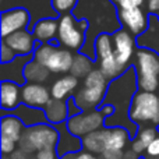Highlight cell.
<instances>
[{
	"label": "cell",
	"instance_id": "3957f363",
	"mask_svg": "<svg viewBox=\"0 0 159 159\" xmlns=\"http://www.w3.org/2000/svg\"><path fill=\"white\" fill-rule=\"evenodd\" d=\"M134 69L138 89L159 92V52L138 48L134 56Z\"/></svg>",
	"mask_w": 159,
	"mask_h": 159
},
{
	"label": "cell",
	"instance_id": "2e32d148",
	"mask_svg": "<svg viewBox=\"0 0 159 159\" xmlns=\"http://www.w3.org/2000/svg\"><path fill=\"white\" fill-rule=\"evenodd\" d=\"M25 129L27 126L18 116H16L14 113L3 112V116L0 119V137H6L16 143H20Z\"/></svg>",
	"mask_w": 159,
	"mask_h": 159
},
{
	"label": "cell",
	"instance_id": "7c38bea8",
	"mask_svg": "<svg viewBox=\"0 0 159 159\" xmlns=\"http://www.w3.org/2000/svg\"><path fill=\"white\" fill-rule=\"evenodd\" d=\"M3 42L7 43L16 52L17 56H32L38 46V41L32 32L27 30H20L17 32L10 34L8 36L3 38Z\"/></svg>",
	"mask_w": 159,
	"mask_h": 159
},
{
	"label": "cell",
	"instance_id": "1f68e13d",
	"mask_svg": "<svg viewBox=\"0 0 159 159\" xmlns=\"http://www.w3.org/2000/svg\"><path fill=\"white\" fill-rule=\"evenodd\" d=\"M115 3L119 8H134V7H141L145 3V0H110Z\"/></svg>",
	"mask_w": 159,
	"mask_h": 159
},
{
	"label": "cell",
	"instance_id": "8fae6325",
	"mask_svg": "<svg viewBox=\"0 0 159 159\" xmlns=\"http://www.w3.org/2000/svg\"><path fill=\"white\" fill-rule=\"evenodd\" d=\"M21 95L22 103L39 109H45V106L52 99L50 88H48L45 84H36V82H25L22 85Z\"/></svg>",
	"mask_w": 159,
	"mask_h": 159
},
{
	"label": "cell",
	"instance_id": "e0dca14e",
	"mask_svg": "<svg viewBox=\"0 0 159 159\" xmlns=\"http://www.w3.org/2000/svg\"><path fill=\"white\" fill-rule=\"evenodd\" d=\"M32 57L34 56H17L10 63H2V81H13L24 85L27 82L24 77V70Z\"/></svg>",
	"mask_w": 159,
	"mask_h": 159
},
{
	"label": "cell",
	"instance_id": "60d3db41",
	"mask_svg": "<svg viewBox=\"0 0 159 159\" xmlns=\"http://www.w3.org/2000/svg\"><path fill=\"white\" fill-rule=\"evenodd\" d=\"M147 7L151 13H159V0H147Z\"/></svg>",
	"mask_w": 159,
	"mask_h": 159
},
{
	"label": "cell",
	"instance_id": "44dd1931",
	"mask_svg": "<svg viewBox=\"0 0 159 159\" xmlns=\"http://www.w3.org/2000/svg\"><path fill=\"white\" fill-rule=\"evenodd\" d=\"M59 20L56 18H43L39 20L34 27V36L39 43H50L55 38H57Z\"/></svg>",
	"mask_w": 159,
	"mask_h": 159
},
{
	"label": "cell",
	"instance_id": "7bdbcfd3",
	"mask_svg": "<svg viewBox=\"0 0 159 159\" xmlns=\"http://www.w3.org/2000/svg\"><path fill=\"white\" fill-rule=\"evenodd\" d=\"M3 159H11L10 155H3Z\"/></svg>",
	"mask_w": 159,
	"mask_h": 159
},
{
	"label": "cell",
	"instance_id": "836d02e7",
	"mask_svg": "<svg viewBox=\"0 0 159 159\" xmlns=\"http://www.w3.org/2000/svg\"><path fill=\"white\" fill-rule=\"evenodd\" d=\"M63 159H101L98 158V155L92 154V152H88L85 149L77 152V154H70V155H66V157H61Z\"/></svg>",
	"mask_w": 159,
	"mask_h": 159
},
{
	"label": "cell",
	"instance_id": "52a82bcc",
	"mask_svg": "<svg viewBox=\"0 0 159 159\" xmlns=\"http://www.w3.org/2000/svg\"><path fill=\"white\" fill-rule=\"evenodd\" d=\"M88 24L85 20L77 21L71 14H63L59 20L57 41L63 48L70 50H81L85 42V30Z\"/></svg>",
	"mask_w": 159,
	"mask_h": 159
},
{
	"label": "cell",
	"instance_id": "484cf974",
	"mask_svg": "<svg viewBox=\"0 0 159 159\" xmlns=\"http://www.w3.org/2000/svg\"><path fill=\"white\" fill-rule=\"evenodd\" d=\"M98 66L110 81L119 78L120 75H123L124 73L127 71L126 67L121 66V64L119 63V60L116 59L115 55H112V56H109V57L103 59V60L98 61Z\"/></svg>",
	"mask_w": 159,
	"mask_h": 159
},
{
	"label": "cell",
	"instance_id": "d4e9b609",
	"mask_svg": "<svg viewBox=\"0 0 159 159\" xmlns=\"http://www.w3.org/2000/svg\"><path fill=\"white\" fill-rule=\"evenodd\" d=\"M115 55V46H113V36L110 34H99L93 43V56L96 61H101L109 56Z\"/></svg>",
	"mask_w": 159,
	"mask_h": 159
},
{
	"label": "cell",
	"instance_id": "277c9868",
	"mask_svg": "<svg viewBox=\"0 0 159 159\" xmlns=\"http://www.w3.org/2000/svg\"><path fill=\"white\" fill-rule=\"evenodd\" d=\"M59 130L50 123H42L27 127L18 143L21 151L34 155L43 149H56L59 143Z\"/></svg>",
	"mask_w": 159,
	"mask_h": 159
},
{
	"label": "cell",
	"instance_id": "ab89813d",
	"mask_svg": "<svg viewBox=\"0 0 159 159\" xmlns=\"http://www.w3.org/2000/svg\"><path fill=\"white\" fill-rule=\"evenodd\" d=\"M10 157H11V159H32V155H30V154H27V152L21 151L20 148L17 149L16 152H13Z\"/></svg>",
	"mask_w": 159,
	"mask_h": 159
},
{
	"label": "cell",
	"instance_id": "ba28073f",
	"mask_svg": "<svg viewBox=\"0 0 159 159\" xmlns=\"http://www.w3.org/2000/svg\"><path fill=\"white\" fill-rule=\"evenodd\" d=\"M105 123H106V117L101 113V110L93 109L70 116L69 120L66 121V126L74 135L82 138L89 133L103 129Z\"/></svg>",
	"mask_w": 159,
	"mask_h": 159
},
{
	"label": "cell",
	"instance_id": "6da1fadb",
	"mask_svg": "<svg viewBox=\"0 0 159 159\" xmlns=\"http://www.w3.org/2000/svg\"><path fill=\"white\" fill-rule=\"evenodd\" d=\"M138 91L137 85V74H135V69L130 67L123 75L119 78L112 80L109 84L106 92V98H105V103L113 105L116 109L115 115L106 119V127H126L130 133L131 137L134 138L138 133L140 127L131 121L130 119V106H131L133 98H134L135 92Z\"/></svg>",
	"mask_w": 159,
	"mask_h": 159
},
{
	"label": "cell",
	"instance_id": "9a60e30c",
	"mask_svg": "<svg viewBox=\"0 0 159 159\" xmlns=\"http://www.w3.org/2000/svg\"><path fill=\"white\" fill-rule=\"evenodd\" d=\"M59 130V143L56 147V152L59 157H66L70 154H77V152L82 151V140L81 137L74 135L69 129H67L66 123L56 126Z\"/></svg>",
	"mask_w": 159,
	"mask_h": 159
},
{
	"label": "cell",
	"instance_id": "4dcf8cb0",
	"mask_svg": "<svg viewBox=\"0 0 159 159\" xmlns=\"http://www.w3.org/2000/svg\"><path fill=\"white\" fill-rule=\"evenodd\" d=\"M16 57H17L16 52H14L7 43H4V42L2 41V50H0V59H2V63H10V61H13Z\"/></svg>",
	"mask_w": 159,
	"mask_h": 159
},
{
	"label": "cell",
	"instance_id": "f546056e",
	"mask_svg": "<svg viewBox=\"0 0 159 159\" xmlns=\"http://www.w3.org/2000/svg\"><path fill=\"white\" fill-rule=\"evenodd\" d=\"M0 148H2L3 155H11L13 152H16L18 149V143L10 140V138L0 137Z\"/></svg>",
	"mask_w": 159,
	"mask_h": 159
},
{
	"label": "cell",
	"instance_id": "7402d4cb",
	"mask_svg": "<svg viewBox=\"0 0 159 159\" xmlns=\"http://www.w3.org/2000/svg\"><path fill=\"white\" fill-rule=\"evenodd\" d=\"M11 113L18 116V117L24 121V124L27 127L36 126V124H42V123H48L45 109L28 106V105H25V103H21L14 112H11Z\"/></svg>",
	"mask_w": 159,
	"mask_h": 159
},
{
	"label": "cell",
	"instance_id": "4fadbf2b",
	"mask_svg": "<svg viewBox=\"0 0 159 159\" xmlns=\"http://www.w3.org/2000/svg\"><path fill=\"white\" fill-rule=\"evenodd\" d=\"M30 22V13L25 8H13L2 13V38L20 30H25Z\"/></svg>",
	"mask_w": 159,
	"mask_h": 159
},
{
	"label": "cell",
	"instance_id": "74e56055",
	"mask_svg": "<svg viewBox=\"0 0 159 159\" xmlns=\"http://www.w3.org/2000/svg\"><path fill=\"white\" fill-rule=\"evenodd\" d=\"M98 109L101 110V113H102V115H103L106 119L110 117V116H113V115H115V112H116V109H115V106H113V105L105 103V102L98 107Z\"/></svg>",
	"mask_w": 159,
	"mask_h": 159
},
{
	"label": "cell",
	"instance_id": "b9f144b4",
	"mask_svg": "<svg viewBox=\"0 0 159 159\" xmlns=\"http://www.w3.org/2000/svg\"><path fill=\"white\" fill-rule=\"evenodd\" d=\"M141 157L140 155H137V154H134V152L130 149V151H124V154H123V157H121V159H140Z\"/></svg>",
	"mask_w": 159,
	"mask_h": 159
},
{
	"label": "cell",
	"instance_id": "d590c367",
	"mask_svg": "<svg viewBox=\"0 0 159 159\" xmlns=\"http://www.w3.org/2000/svg\"><path fill=\"white\" fill-rule=\"evenodd\" d=\"M145 155L147 157H155V158L159 157V135L148 145V148H147V151H145Z\"/></svg>",
	"mask_w": 159,
	"mask_h": 159
},
{
	"label": "cell",
	"instance_id": "9c48e42d",
	"mask_svg": "<svg viewBox=\"0 0 159 159\" xmlns=\"http://www.w3.org/2000/svg\"><path fill=\"white\" fill-rule=\"evenodd\" d=\"M113 46H115V56L121 66L126 69H130V64L133 61V57L135 56V36L126 28H120L113 34Z\"/></svg>",
	"mask_w": 159,
	"mask_h": 159
},
{
	"label": "cell",
	"instance_id": "30bf717a",
	"mask_svg": "<svg viewBox=\"0 0 159 159\" xmlns=\"http://www.w3.org/2000/svg\"><path fill=\"white\" fill-rule=\"evenodd\" d=\"M117 16L123 28L130 31L134 36L143 35L148 30V17L141 7L119 8Z\"/></svg>",
	"mask_w": 159,
	"mask_h": 159
},
{
	"label": "cell",
	"instance_id": "d6a6232c",
	"mask_svg": "<svg viewBox=\"0 0 159 159\" xmlns=\"http://www.w3.org/2000/svg\"><path fill=\"white\" fill-rule=\"evenodd\" d=\"M32 159H60L56 149H43L32 155Z\"/></svg>",
	"mask_w": 159,
	"mask_h": 159
},
{
	"label": "cell",
	"instance_id": "5b68a950",
	"mask_svg": "<svg viewBox=\"0 0 159 159\" xmlns=\"http://www.w3.org/2000/svg\"><path fill=\"white\" fill-rule=\"evenodd\" d=\"M130 119L138 127H159V92L138 89L130 106Z\"/></svg>",
	"mask_w": 159,
	"mask_h": 159
},
{
	"label": "cell",
	"instance_id": "d6986e66",
	"mask_svg": "<svg viewBox=\"0 0 159 159\" xmlns=\"http://www.w3.org/2000/svg\"><path fill=\"white\" fill-rule=\"evenodd\" d=\"M80 85V78H77L73 74H66L63 77L57 78L53 81L52 87H50V92H52V98L61 99V101H67L69 98L74 96L75 89Z\"/></svg>",
	"mask_w": 159,
	"mask_h": 159
},
{
	"label": "cell",
	"instance_id": "f1b7e54d",
	"mask_svg": "<svg viewBox=\"0 0 159 159\" xmlns=\"http://www.w3.org/2000/svg\"><path fill=\"white\" fill-rule=\"evenodd\" d=\"M78 0H52V6L59 14H69L75 7Z\"/></svg>",
	"mask_w": 159,
	"mask_h": 159
},
{
	"label": "cell",
	"instance_id": "f35d334b",
	"mask_svg": "<svg viewBox=\"0 0 159 159\" xmlns=\"http://www.w3.org/2000/svg\"><path fill=\"white\" fill-rule=\"evenodd\" d=\"M67 106H69V115H70V116L78 115V113L82 112L81 107H80L77 103H75V101H74V98H73V96L67 99Z\"/></svg>",
	"mask_w": 159,
	"mask_h": 159
},
{
	"label": "cell",
	"instance_id": "4316f807",
	"mask_svg": "<svg viewBox=\"0 0 159 159\" xmlns=\"http://www.w3.org/2000/svg\"><path fill=\"white\" fill-rule=\"evenodd\" d=\"M93 70V61L92 57L84 55V53H77L74 56V61H73L71 70H70V74L75 75L77 78L84 80Z\"/></svg>",
	"mask_w": 159,
	"mask_h": 159
},
{
	"label": "cell",
	"instance_id": "e575fe53",
	"mask_svg": "<svg viewBox=\"0 0 159 159\" xmlns=\"http://www.w3.org/2000/svg\"><path fill=\"white\" fill-rule=\"evenodd\" d=\"M130 149H131L134 154L143 157V155L145 154V151H147V147L144 145V143L141 140H138V138H133L131 144H130Z\"/></svg>",
	"mask_w": 159,
	"mask_h": 159
},
{
	"label": "cell",
	"instance_id": "603a6c76",
	"mask_svg": "<svg viewBox=\"0 0 159 159\" xmlns=\"http://www.w3.org/2000/svg\"><path fill=\"white\" fill-rule=\"evenodd\" d=\"M50 70L35 59H31L27 63L24 70V77L27 82H36V84H45L50 78Z\"/></svg>",
	"mask_w": 159,
	"mask_h": 159
},
{
	"label": "cell",
	"instance_id": "83f0119b",
	"mask_svg": "<svg viewBox=\"0 0 159 159\" xmlns=\"http://www.w3.org/2000/svg\"><path fill=\"white\" fill-rule=\"evenodd\" d=\"M159 135V127H155V126H143L138 129V133L134 138H138L144 143V145L148 148V145L152 143Z\"/></svg>",
	"mask_w": 159,
	"mask_h": 159
},
{
	"label": "cell",
	"instance_id": "ffe728a7",
	"mask_svg": "<svg viewBox=\"0 0 159 159\" xmlns=\"http://www.w3.org/2000/svg\"><path fill=\"white\" fill-rule=\"evenodd\" d=\"M45 113H46L48 123L53 124V126H59V124L66 123L70 117L67 101L52 98L49 101V103L45 106Z\"/></svg>",
	"mask_w": 159,
	"mask_h": 159
},
{
	"label": "cell",
	"instance_id": "cb8c5ba5",
	"mask_svg": "<svg viewBox=\"0 0 159 159\" xmlns=\"http://www.w3.org/2000/svg\"><path fill=\"white\" fill-rule=\"evenodd\" d=\"M105 137H106L105 127L84 135V137L81 138L82 149H85V151H88V152H92V154H95V155H101L102 152L105 151Z\"/></svg>",
	"mask_w": 159,
	"mask_h": 159
},
{
	"label": "cell",
	"instance_id": "8d00e7d4",
	"mask_svg": "<svg viewBox=\"0 0 159 159\" xmlns=\"http://www.w3.org/2000/svg\"><path fill=\"white\" fill-rule=\"evenodd\" d=\"M124 151H112V149H105L101 154V159H121Z\"/></svg>",
	"mask_w": 159,
	"mask_h": 159
},
{
	"label": "cell",
	"instance_id": "7a4b0ae2",
	"mask_svg": "<svg viewBox=\"0 0 159 159\" xmlns=\"http://www.w3.org/2000/svg\"><path fill=\"white\" fill-rule=\"evenodd\" d=\"M109 84L110 80L103 74V71L99 67L93 69L82 80V88L74 93L73 98L75 103L81 107L82 112L98 109L106 98Z\"/></svg>",
	"mask_w": 159,
	"mask_h": 159
},
{
	"label": "cell",
	"instance_id": "8992f818",
	"mask_svg": "<svg viewBox=\"0 0 159 159\" xmlns=\"http://www.w3.org/2000/svg\"><path fill=\"white\" fill-rule=\"evenodd\" d=\"M34 59L46 66L52 74H67L70 73L74 61L73 50L53 43H39L34 52Z\"/></svg>",
	"mask_w": 159,
	"mask_h": 159
},
{
	"label": "cell",
	"instance_id": "ac0fdd59",
	"mask_svg": "<svg viewBox=\"0 0 159 159\" xmlns=\"http://www.w3.org/2000/svg\"><path fill=\"white\" fill-rule=\"evenodd\" d=\"M106 137H105V149L112 151H126L127 145L131 144V133L126 127H106Z\"/></svg>",
	"mask_w": 159,
	"mask_h": 159
},
{
	"label": "cell",
	"instance_id": "5bb4252c",
	"mask_svg": "<svg viewBox=\"0 0 159 159\" xmlns=\"http://www.w3.org/2000/svg\"><path fill=\"white\" fill-rule=\"evenodd\" d=\"M22 85L13 81H2L0 84V106L2 112L11 113L22 103Z\"/></svg>",
	"mask_w": 159,
	"mask_h": 159
}]
</instances>
